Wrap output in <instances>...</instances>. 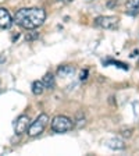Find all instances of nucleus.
Here are the masks:
<instances>
[{
  "label": "nucleus",
  "instance_id": "nucleus-4",
  "mask_svg": "<svg viewBox=\"0 0 139 156\" xmlns=\"http://www.w3.org/2000/svg\"><path fill=\"white\" fill-rule=\"evenodd\" d=\"M95 24L97 27H102L104 29H114L118 25V18L114 16H103V17H97L95 20Z\"/></svg>",
  "mask_w": 139,
  "mask_h": 156
},
{
  "label": "nucleus",
  "instance_id": "nucleus-15",
  "mask_svg": "<svg viewBox=\"0 0 139 156\" xmlns=\"http://www.w3.org/2000/svg\"><path fill=\"white\" fill-rule=\"evenodd\" d=\"M138 64H139V63H138Z\"/></svg>",
  "mask_w": 139,
  "mask_h": 156
},
{
  "label": "nucleus",
  "instance_id": "nucleus-9",
  "mask_svg": "<svg viewBox=\"0 0 139 156\" xmlns=\"http://www.w3.org/2000/svg\"><path fill=\"white\" fill-rule=\"evenodd\" d=\"M72 74H74V67H72V66H61V67H58V70H57V75L61 78L71 77Z\"/></svg>",
  "mask_w": 139,
  "mask_h": 156
},
{
  "label": "nucleus",
  "instance_id": "nucleus-3",
  "mask_svg": "<svg viewBox=\"0 0 139 156\" xmlns=\"http://www.w3.org/2000/svg\"><path fill=\"white\" fill-rule=\"evenodd\" d=\"M72 127H74V123L67 116H56L52 120V130L57 134L67 133L72 130Z\"/></svg>",
  "mask_w": 139,
  "mask_h": 156
},
{
  "label": "nucleus",
  "instance_id": "nucleus-10",
  "mask_svg": "<svg viewBox=\"0 0 139 156\" xmlns=\"http://www.w3.org/2000/svg\"><path fill=\"white\" fill-rule=\"evenodd\" d=\"M42 82H43V85H45V89H53L56 85L54 77H53V74H50V73H47V74L43 77Z\"/></svg>",
  "mask_w": 139,
  "mask_h": 156
},
{
  "label": "nucleus",
  "instance_id": "nucleus-12",
  "mask_svg": "<svg viewBox=\"0 0 139 156\" xmlns=\"http://www.w3.org/2000/svg\"><path fill=\"white\" fill-rule=\"evenodd\" d=\"M86 78H88V70H82V71L79 73V80L84 81V80H86Z\"/></svg>",
  "mask_w": 139,
  "mask_h": 156
},
{
  "label": "nucleus",
  "instance_id": "nucleus-6",
  "mask_svg": "<svg viewBox=\"0 0 139 156\" xmlns=\"http://www.w3.org/2000/svg\"><path fill=\"white\" fill-rule=\"evenodd\" d=\"M11 24H13V18H11L10 13L6 9L0 7V28L9 29L11 27Z\"/></svg>",
  "mask_w": 139,
  "mask_h": 156
},
{
  "label": "nucleus",
  "instance_id": "nucleus-2",
  "mask_svg": "<svg viewBox=\"0 0 139 156\" xmlns=\"http://www.w3.org/2000/svg\"><path fill=\"white\" fill-rule=\"evenodd\" d=\"M47 123H49V116L45 113L39 114L36 117V120L32 121V123H29L28 126V135L29 136H36V135H40V134L45 131V128L47 127Z\"/></svg>",
  "mask_w": 139,
  "mask_h": 156
},
{
  "label": "nucleus",
  "instance_id": "nucleus-1",
  "mask_svg": "<svg viewBox=\"0 0 139 156\" xmlns=\"http://www.w3.org/2000/svg\"><path fill=\"white\" fill-rule=\"evenodd\" d=\"M46 20V13L43 9H19L14 14V23L25 29H36Z\"/></svg>",
  "mask_w": 139,
  "mask_h": 156
},
{
  "label": "nucleus",
  "instance_id": "nucleus-11",
  "mask_svg": "<svg viewBox=\"0 0 139 156\" xmlns=\"http://www.w3.org/2000/svg\"><path fill=\"white\" fill-rule=\"evenodd\" d=\"M43 91H45V85H43L42 81H35L32 84V92H33V95H42Z\"/></svg>",
  "mask_w": 139,
  "mask_h": 156
},
{
  "label": "nucleus",
  "instance_id": "nucleus-8",
  "mask_svg": "<svg viewBox=\"0 0 139 156\" xmlns=\"http://www.w3.org/2000/svg\"><path fill=\"white\" fill-rule=\"evenodd\" d=\"M106 145L109 146V148H111V149H114V151L125 149V144H124V141L118 140V138H111V140L106 141Z\"/></svg>",
  "mask_w": 139,
  "mask_h": 156
},
{
  "label": "nucleus",
  "instance_id": "nucleus-14",
  "mask_svg": "<svg viewBox=\"0 0 139 156\" xmlns=\"http://www.w3.org/2000/svg\"><path fill=\"white\" fill-rule=\"evenodd\" d=\"M61 2H67L68 3V2H72V0H61Z\"/></svg>",
  "mask_w": 139,
  "mask_h": 156
},
{
  "label": "nucleus",
  "instance_id": "nucleus-5",
  "mask_svg": "<svg viewBox=\"0 0 139 156\" xmlns=\"http://www.w3.org/2000/svg\"><path fill=\"white\" fill-rule=\"evenodd\" d=\"M28 126H29V117L26 114H23L19 116L16 121H14V131L16 134H24L26 130H28Z\"/></svg>",
  "mask_w": 139,
  "mask_h": 156
},
{
  "label": "nucleus",
  "instance_id": "nucleus-7",
  "mask_svg": "<svg viewBox=\"0 0 139 156\" xmlns=\"http://www.w3.org/2000/svg\"><path fill=\"white\" fill-rule=\"evenodd\" d=\"M125 13L128 16L139 14V0H128L125 4Z\"/></svg>",
  "mask_w": 139,
  "mask_h": 156
},
{
  "label": "nucleus",
  "instance_id": "nucleus-13",
  "mask_svg": "<svg viewBox=\"0 0 139 156\" xmlns=\"http://www.w3.org/2000/svg\"><path fill=\"white\" fill-rule=\"evenodd\" d=\"M123 135H124V136H130V135H131V130H128V131H124V133H123Z\"/></svg>",
  "mask_w": 139,
  "mask_h": 156
}]
</instances>
